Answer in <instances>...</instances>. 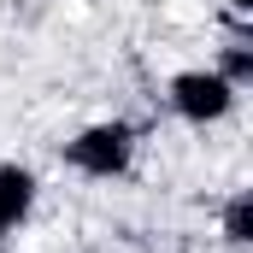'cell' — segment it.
<instances>
[{
  "label": "cell",
  "mask_w": 253,
  "mask_h": 253,
  "mask_svg": "<svg viewBox=\"0 0 253 253\" xmlns=\"http://www.w3.org/2000/svg\"><path fill=\"white\" fill-rule=\"evenodd\" d=\"M59 159L71 165V171L94 177V183H112V177H124L129 165H135V129H129L124 118L88 124V129H77V135L59 147Z\"/></svg>",
  "instance_id": "cell-1"
},
{
  "label": "cell",
  "mask_w": 253,
  "mask_h": 253,
  "mask_svg": "<svg viewBox=\"0 0 253 253\" xmlns=\"http://www.w3.org/2000/svg\"><path fill=\"white\" fill-rule=\"evenodd\" d=\"M165 100H171V112H177L183 124H218V118H230L236 88L206 65V71H177L171 88H165Z\"/></svg>",
  "instance_id": "cell-2"
},
{
  "label": "cell",
  "mask_w": 253,
  "mask_h": 253,
  "mask_svg": "<svg viewBox=\"0 0 253 253\" xmlns=\"http://www.w3.org/2000/svg\"><path fill=\"white\" fill-rule=\"evenodd\" d=\"M30 206H36V177L24 165H0V242H6V230H18L30 218Z\"/></svg>",
  "instance_id": "cell-3"
},
{
  "label": "cell",
  "mask_w": 253,
  "mask_h": 253,
  "mask_svg": "<svg viewBox=\"0 0 253 253\" xmlns=\"http://www.w3.org/2000/svg\"><path fill=\"white\" fill-rule=\"evenodd\" d=\"M212 71H218V77L242 94V88L253 83V47L242 42V36H236V42H224V53H218V65H212Z\"/></svg>",
  "instance_id": "cell-4"
},
{
  "label": "cell",
  "mask_w": 253,
  "mask_h": 253,
  "mask_svg": "<svg viewBox=\"0 0 253 253\" xmlns=\"http://www.w3.org/2000/svg\"><path fill=\"white\" fill-rule=\"evenodd\" d=\"M224 242L230 248H248L253 242V194H230V206H224Z\"/></svg>",
  "instance_id": "cell-5"
},
{
  "label": "cell",
  "mask_w": 253,
  "mask_h": 253,
  "mask_svg": "<svg viewBox=\"0 0 253 253\" xmlns=\"http://www.w3.org/2000/svg\"><path fill=\"white\" fill-rule=\"evenodd\" d=\"M253 12V0H230V18H248Z\"/></svg>",
  "instance_id": "cell-6"
}]
</instances>
